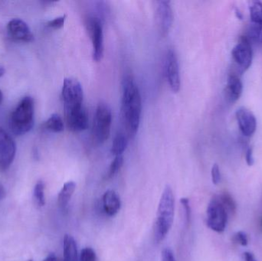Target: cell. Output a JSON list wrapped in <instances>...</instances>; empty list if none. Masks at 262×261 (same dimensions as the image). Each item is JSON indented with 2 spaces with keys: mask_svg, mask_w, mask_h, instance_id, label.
<instances>
[{
  "mask_svg": "<svg viewBox=\"0 0 262 261\" xmlns=\"http://www.w3.org/2000/svg\"><path fill=\"white\" fill-rule=\"evenodd\" d=\"M35 103L31 97H25L9 116V128L17 136L26 134L34 126Z\"/></svg>",
  "mask_w": 262,
  "mask_h": 261,
  "instance_id": "3",
  "label": "cell"
},
{
  "mask_svg": "<svg viewBox=\"0 0 262 261\" xmlns=\"http://www.w3.org/2000/svg\"><path fill=\"white\" fill-rule=\"evenodd\" d=\"M166 72L169 87L174 93H177L180 89V69L178 60L175 52L172 49L168 51L166 58Z\"/></svg>",
  "mask_w": 262,
  "mask_h": 261,
  "instance_id": "12",
  "label": "cell"
},
{
  "mask_svg": "<svg viewBox=\"0 0 262 261\" xmlns=\"http://www.w3.org/2000/svg\"><path fill=\"white\" fill-rule=\"evenodd\" d=\"M8 34L15 41L31 42L34 40V35L26 21L20 18H14L7 25Z\"/></svg>",
  "mask_w": 262,
  "mask_h": 261,
  "instance_id": "13",
  "label": "cell"
},
{
  "mask_svg": "<svg viewBox=\"0 0 262 261\" xmlns=\"http://www.w3.org/2000/svg\"><path fill=\"white\" fill-rule=\"evenodd\" d=\"M121 202L118 195L112 190H108L103 196V207L106 214L115 216L121 209Z\"/></svg>",
  "mask_w": 262,
  "mask_h": 261,
  "instance_id": "17",
  "label": "cell"
},
{
  "mask_svg": "<svg viewBox=\"0 0 262 261\" xmlns=\"http://www.w3.org/2000/svg\"><path fill=\"white\" fill-rule=\"evenodd\" d=\"M16 145L10 135L0 127V171H6L15 159Z\"/></svg>",
  "mask_w": 262,
  "mask_h": 261,
  "instance_id": "10",
  "label": "cell"
},
{
  "mask_svg": "<svg viewBox=\"0 0 262 261\" xmlns=\"http://www.w3.org/2000/svg\"><path fill=\"white\" fill-rule=\"evenodd\" d=\"M80 260L81 261H97L96 254L92 248H84L81 251Z\"/></svg>",
  "mask_w": 262,
  "mask_h": 261,
  "instance_id": "25",
  "label": "cell"
},
{
  "mask_svg": "<svg viewBox=\"0 0 262 261\" xmlns=\"http://www.w3.org/2000/svg\"><path fill=\"white\" fill-rule=\"evenodd\" d=\"M252 27L250 29L251 38L258 39L261 38L262 33V3L252 2L249 7Z\"/></svg>",
  "mask_w": 262,
  "mask_h": 261,
  "instance_id": "15",
  "label": "cell"
},
{
  "mask_svg": "<svg viewBox=\"0 0 262 261\" xmlns=\"http://www.w3.org/2000/svg\"><path fill=\"white\" fill-rule=\"evenodd\" d=\"M207 226L215 232L222 233L226 229L228 221V211L220 198L214 197L211 199L207 207Z\"/></svg>",
  "mask_w": 262,
  "mask_h": 261,
  "instance_id": "5",
  "label": "cell"
},
{
  "mask_svg": "<svg viewBox=\"0 0 262 261\" xmlns=\"http://www.w3.org/2000/svg\"><path fill=\"white\" fill-rule=\"evenodd\" d=\"M235 116L242 133L247 137L253 136L257 129V121L254 113L246 107H242L236 110Z\"/></svg>",
  "mask_w": 262,
  "mask_h": 261,
  "instance_id": "14",
  "label": "cell"
},
{
  "mask_svg": "<svg viewBox=\"0 0 262 261\" xmlns=\"http://www.w3.org/2000/svg\"><path fill=\"white\" fill-rule=\"evenodd\" d=\"M127 147V136L123 133H118L112 144V153L115 156H121Z\"/></svg>",
  "mask_w": 262,
  "mask_h": 261,
  "instance_id": "20",
  "label": "cell"
},
{
  "mask_svg": "<svg viewBox=\"0 0 262 261\" xmlns=\"http://www.w3.org/2000/svg\"><path fill=\"white\" fill-rule=\"evenodd\" d=\"M66 15H61V16L57 17L54 19L48 21L47 26L52 29H59L64 26V21L66 20Z\"/></svg>",
  "mask_w": 262,
  "mask_h": 261,
  "instance_id": "26",
  "label": "cell"
},
{
  "mask_svg": "<svg viewBox=\"0 0 262 261\" xmlns=\"http://www.w3.org/2000/svg\"><path fill=\"white\" fill-rule=\"evenodd\" d=\"M88 31L93 46V59L100 61L104 57V34L101 21L95 17L88 18L86 22Z\"/></svg>",
  "mask_w": 262,
  "mask_h": 261,
  "instance_id": "8",
  "label": "cell"
},
{
  "mask_svg": "<svg viewBox=\"0 0 262 261\" xmlns=\"http://www.w3.org/2000/svg\"><path fill=\"white\" fill-rule=\"evenodd\" d=\"M162 261H176L173 253L169 248H165L161 253Z\"/></svg>",
  "mask_w": 262,
  "mask_h": 261,
  "instance_id": "30",
  "label": "cell"
},
{
  "mask_svg": "<svg viewBox=\"0 0 262 261\" xmlns=\"http://www.w3.org/2000/svg\"><path fill=\"white\" fill-rule=\"evenodd\" d=\"M235 241L237 243L239 244L242 246H247L249 244V239H248L247 234L243 231H238L235 234Z\"/></svg>",
  "mask_w": 262,
  "mask_h": 261,
  "instance_id": "29",
  "label": "cell"
},
{
  "mask_svg": "<svg viewBox=\"0 0 262 261\" xmlns=\"http://www.w3.org/2000/svg\"><path fill=\"white\" fill-rule=\"evenodd\" d=\"M219 198L227 211H229L230 212H235L236 210V203L229 193H223L221 196H219Z\"/></svg>",
  "mask_w": 262,
  "mask_h": 261,
  "instance_id": "23",
  "label": "cell"
},
{
  "mask_svg": "<svg viewBox=\"0 0 262 261\" xmlns=\"http://www.w3.org/2000/svg\"><path fill=\"white\" fill-rule=\"evenodd\" d=\"M154 15L157 29L161 36H166L173 22V12L169 1H154Z\"/></svg>",
  "mask_w": 262,
  "mask_h": 261,
  "instance_id": "6",
  "label": "cell"
},
{
  "mask_svg": "<svg viewBox=\"0 0 262 261\" xmlns=\"http://www.w3.org/2000/svg\"><path fill=\"white\" fill-rule=\"evenodd\" d=\"M112 124V113L110 107L105 104H100L94 118L93 136L99 144L108 139Z\"/></svg>",
  "mask_w": 262,
  "mask_h": 261,
  "instance_id": "4",
  "label": "cell"
},
{
  "mask_svg": "<svg viewBox=\"0 0 262 261\" xmlns=\"http://www.w3.org/2000/svg\"><path fill=\"white\" fill-rule=\"evenodd\" d=\"M246 163L249 167H252L255 163V159L253 156V149L252 147H249L246 150Z\"/></svg>",
  "mask_w": 262,
  "mask_h": 261,
  "instance_id": "31",
  "label": "cell"
},
{
  "mask_svg": "<svg viewBox=\"0 0 262 261\" xmlns=\"http://www.w3.org/2000/svg\"><path fill=\"white\" fill-rule=\"evenodd\" d=\"M64 123L59 115L53 113L45 124V128L52 133H61L64 130Z\"/></svg>",
  "mask_w": 262,
  "mask_h": 261,
  "instance_id": "21",
  "label": "cell"
},
{
  "mask_svg": "<svg viewBox=\"0 0 262 261\" xmlns=\"http://www.w3.org/2000/svg\"><path fill=\"white\" fill-rule=\"evenodd\" d=\"M75 188L76 184L75 182L69 181L64 183L58 196V204L60 208H66L67 207L75 193Z\"/></svg>",
  "mask_w": 262,
  "mask_h": 261,
  "instance_id": "19",
  "label": "cell"
},
{
  "mask_svg": "<svg viewBox=\"0 0 262 261\" xmlns=\"http://www.w3.org/2000/svg\"><path fill=\"white\" fill-rule=\"evenodd\" d=\"M3 92H2V90H0V104H1L2 101H3Z\"/></svg>",
  "mask_w": 262,
  "mask_h": 261,
  "instance_id": "36",
  "label": "cell"
},
{
  "mask_svg": "<svg viewBox=\"0 0 262 261\" xmlns=\"http://www.w3.org/2000/svg\"><path fill=\"white\" fill-rule=\"evenodd\" d=\"M123 164H124V157H123L122 155L115 156V159L112 161L110 168H109L108 177H114L120 171Z\"/></svg>",
  "mask_w": 262,
  "mask_h": 261,
  "instance_id": "24",
  "label": "cell"
},
{
  "mask_svg": "<svg viewBox=\"0 0 262 261\" xmlns=\"http://www.w3.org/2000/svg\"><path fill=\"white\" fill-rule=\"evenodd\" d=\"M243 92V84L241 78L236 74H230L228 77L226 95L230 102H236Z\"/></svg>",
  "mask_w": 262,
  "mask_h": 261,
  "instance_id": "16",
  "label": "cell"
},
{
  "mask_svg": "<svg viewBox=\"0 0 262 261\" xmlns=\"http://www.w3.org/2000/svg\"><path fill=\"white\" fill-rule=\"evenodd\" d=\"M5 74V68L3 66L0 65V78Z\"/></svg>",
  "mask_w": 262,
  "mask_h": 261,
  "instance_id": "35",
  "label": "cell"
},
{
  "mask_svg": "<svg viewBox=\"0 0 262 261\" xmlns=\"http://www.w3.org/2000/svg\"><path fill=\"white\" fill-rule=\"evenodd\" d=\"M175 210V199L170 186L165 188L157 209V222L155 227V239L157 242H161L166 238L172 228Z\"/></svg>",
  "mask_w": 262,
  "mask_h": 261,
  "instance_id": "2",
  "label": "cell"
},
{
  "mask_svg": "<svg viewBox=\"0 0 262 261\" xmlns=\"http://www.w3.org/2000/svg\"><path fill=\"white\" fill-rule=\"evenodd\" d=\"M244 259L246 261H258L252 252L246 251L244 253Z\"/></svg>",
  "mask_w": 262,
  "mask_h": 261,
  "instance_id": "32",
  "label": "cell"
},
{
  "mask_svg": "<svg viewBox=\"0 0 262 261\" xmlns=\"http://www.w3.org/2000/svg\"><path fill=\"white\" fill-rule=\"evenodd\" d=\"M61 97L64 109L82 105L84 93L81 83L75 78H66L63 82Z\"/></svg>",
  "mask_w": 262,
  "mask_h": 261,
  "instance_id": "7",
  "label": "cell"
},
{
  "mask_svg": "<svg viewBox=\"0 0 262 261\" xmlns=\"http://www.w3.org/2000/svg\"><path fill=\"white\" fill-rule=\"evenodd\" d=\"M232 56L241 72H246L251 67L253 60V51L248 37L243 36L240 38V41L232 49Z\"/></svg>",
  "mask_w": 262,
  "mask_h": 261,
  "instance_id": "9",
  "label": "cell"
},
{
  "mask_svg": "<svg viewBox=\"0 0 262 261\" xmlns=\"http://www.w3.org/2000/svg\"><path fill=\"white\" fill-rule=\"evenodd\" d=\"M142 101L140 90L130 77L123 84L121 115L127 136L133 138L137 134L141 116Z\"/></svg>",
  "mask_w": 262,
  "mask_h": 261,
  "instance_id": "1",
  "label": "cell"
},
{
  "mask_svg": "<svg viewBox=\"0 0 262 261\" xmlns=\"http://www.w3.org/2000/svg\"><path fill=\"white\" fill-rule=\"evenodd\" d=\"M64 111L69 130L73 132H81L88 128L89 116L83 105L64 109Z\"/></svg>",
  "mask_w": 262,
  "mask_h": 261,
  "instance_id": "11",
  "label": "cell"
},
{
  "mask_svg": "<svg viewBox=\"0 0 262 261\" xmlns=\"http://www.w3.org/2000/svg\"><path fill=\"white\" fill-rule=\"evenodd\" d=\"M180 202H181L182 205H183V208H184L186 223L189 224L191 219V213L192 212H191L189 199H187V198H182V199H180Z\"/></svg>",
  "mask_w": 262,
  "mask_h": 261,
  "instance_id": "28",
  "label": "cell"
},
{
  "mask_svg": "<svg viewBox=\"0 0 262 261\" xmlns=\"http://www.w3.org/2000/svg\"><path fill=\"white\" fill-rule=\"evenodd\" d=\"M34 198L38 206H44L46 204V199H45V184L42 181H38L35 184L34 188Z\"/></svg>",
  "mask_w": 262,
  "mask_h": 261,
  "instance_id": "22",
  "label": "cell"
},
{
  "mask_svg": "<svg viewBox=\"0 0 262 261\" xmlns=\"http://www.w3.org/2000/svg\"><path fill=\"white\" fill-rule=\"evenodd\" d=\"M43 261H59V260L55 254H50Z\"/></svg>",
  "mask_w": 262,
  "mask_h": 261,
  "instance_id": "33",
  "label": "cell"
},
{
  "mask_svg": "<svg viewBox=\"0 0 262 261\" xmlns=\"http://www.w3.org/2000/svg\"><path fill=\"white\" fill-rule=\"evenodd\" d=\"M64 261H78V246L72 236L66 234L64 238Z\"/></svg>",
  "mask_w": 262,
  "mask_h": 261,
  "instance_id": "18",
  "label": "cell"
},
{
  "mask_svg": "<svg viewBox=\"0 0 262 261\" xmlns=\"http://www.w3.org/2000/svg\"><path fill=\"white\" fill-rule=\"evenodd\" d=\"M261 225H262V221H261Z\"/></svg>",
  "mask_w": 262,
  "mask_h": 261,
  "instance_id": "37",
  "label": "cell"
},
{
  "mask_svg": "<svg viewBox=\"0 0 262 261\" xmlns=\"http://www.w3.org/2000/svg\"><path fill=\"white\" fill-rule=\"evenodd\" d=\"M5 196H6V190L4 186L0 183V202L4 199Z\"/></svg>",
  "mask_w": 262,
  "mask_h": 261,
  "instance_id": "34",
  "label": "cell"
},
{
  "mask_svg": "<svg viewBox=\"0 0 262 261\" xmlns=\"http://www.w3.org/2000/svg\"><path fill=\"white\" fill-rule=\"evenodd\" d=\"M211 174H212V183L215 185H218L221 181V173H220V167H219L218 164H214Z\"/></svg>",
  "mask_w": 262,
  "mask_h": 261,
  "instance_id": "27",
  "label": "cell"
}]
</instances>
